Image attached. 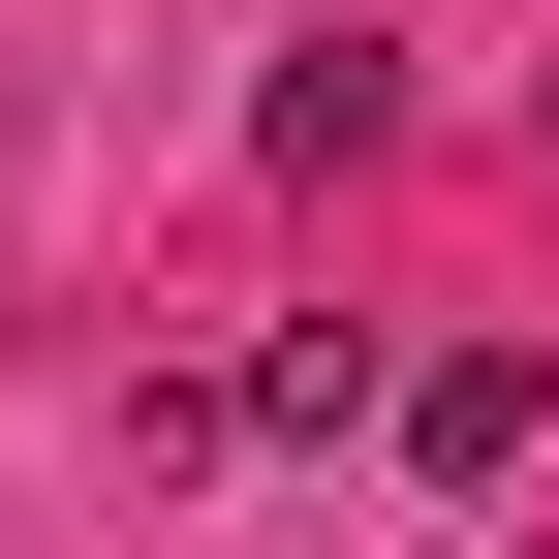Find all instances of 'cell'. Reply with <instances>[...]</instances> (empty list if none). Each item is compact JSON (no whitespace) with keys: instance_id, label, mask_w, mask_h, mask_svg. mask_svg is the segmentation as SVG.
<instances>
[{"instance_id":"cell-2","label":"cell","mask_w":559,"mask_h":559,"mask_svg":"<svg viewBox=\"0 0 559 559\" xmlns=\"http://www.w3.org/2000/svg\"><path fill=\"white\" fill-rule=\"evenodd\" d=\"M528 404H559L528 342H436V373H404V466H528Z\"/></svg>"},{"instance_id":"cell-1","label":"cell","mask_w":559,"mask_h":559,"mask_svg":"<svg viewBox=\"0 0 559 559\" xmlns=\"http://www.w3.org/2000/svg\"><path fill=\"white\" fill-rule=\"evenodd\" d=\"M373 124H404V32H373V0H342V32H311V62H280V156H311V187H342V156H373Z\"/></svg>"},{"instance_id":"cell-3","label":"cell","mask_w":559,"mask_h":559,"mask_svg":"<svg viewBox=\"0 0 559 559\" xmlns=\"http://www.w3.org/2000/svg\"><path fill=\"white\" fill-rule=\"evenodd\" d=\"M342 404H373V311H311V342H249V373H218V436H342Z\"/></svg>"}]
</instances>
